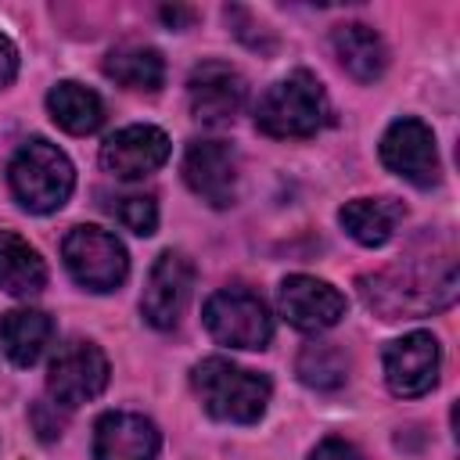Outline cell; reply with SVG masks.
<instances>
[{"label":"cell","instance_id":"1","mask_svg":"<svg viewBox=\"0 0 460 460\" xmlns=\"http://www.w3.org/2000/svg\"><path fill=\"white\" fill-rule=\"evenodd\" d=\"M363 302L381 313L385 320L399 316H424L446 309L456 298V266L453 259L442 262H399L374 277L359 280Z\"/></svg>","mask_w":460,"mask_h":460},{"label":"cell","instance_id":"2","mask_svg":"<svg viewBox=\"0 0 460 460\" xmlns=\"http://www.w3.org/2000/svg\"><path fill=\"white\" fill-rule=\"evenodd\" d=\"M190 385L201 406L216 420L230 424H255L270 402V377L244 370L223 356H208L190 370Z\"/></svg>","mask_w":460,"mask_h":460},{"label":"cell","instance_id":"3","mask_svg":"<svg viewBox=\"0 0 460 460\" xmlns=\"http://www.w3.org/2000/svg\"><path fill=\"white\" fill-rule=\"evenodd\" d=\"M7 183L22 208L43 216L68 201V194L75 187V169L58 144L32 137L14 151V158L7 165Z\"/></svg>","mask_w":460,"mask_h":460},{"label":"cell","instance_id":"4","mask_svg":"<svg viewBox=\"0 0 460 460\" xmlns=\"http://www.w3.org/2000/svg\"><path fill=\"white\" fill-rule=\"evenodd\" d=\"M327 122V93L305 68L277 79L255 104V126L266 137H313Z\"/></svg>","mask_w":460,"mask_h":460},{"label":"cell","instance_id":"5","mask_svg":"<svg viewBox=\"0 0 460 460\" xmlns=\"http://www.w3.org/2000/svg\"><path fill=\"white\" fill-rule=\"evenodd\" d=\"M61 259L72 280L86 291H115L129 273V255L122 241L101 226H72L61 241Z\"/></svg>","mask_w":460,"mask_h":460},{"label":"cell","instance_id":"6","mask_svg":"<svg viewBox=\"0 0 460 460\" xmlns=\"http://www.w3.org/2000/svg\"><path fill=\"white\" fill-rule=\"evenodd\" d=\"M201 320H205L208 334L230 349H266V341L273 334V316H270L266 302L248 288L216 291L205 302Z\"/></svg>","mask_w":460,"mask_h":460},{"label":"cell","instance_id":"7","mask_svg":"<svg viewBox=\"0 0 460 460\" xmlns=\"http://www.w3.org/2000/svg\"><path fill=\"white\" fill-rule=\"evenodd\" d=\"M108 385V356L93 341H68L58 349L47 370V392L58 406L72 410L86 399H97Z\"/></svg>","mask_w":460,"mask_h":460},{"label":"cell","instance_id":"8","mask_svg":"<svg viewBox=\"0 0 460 460\" xmlns=\"http://www.w3.org/2000/svg\"><path fill=\"white\" fill-rule=\"evenodd\" d=\"M381 162L395 176L410 180L413 187H431V183H438V172H442L438 151H435V133L420 119H410V115L395 119L385 129V137H381Z\"/></svg>","mask_w":460,"mask_h":460},{"label":"cell","instance_id":"9","mask_svg":"<svg viewBox=\"0 0 460 460\" xmlns=\"http://www.w3.org/2000/svg\"><path fill=\"white\" fill-rule=\"evenodd\" d=\"M190 288H194V266L187 255L180 252H162L147 273L144 295H140V313L151 327L169 331L180 323L187 302H190Z\"/></svg>","mask_w":460,"mask_h":460},{"label":"cell","instance_id":"10","mask_svg":"<svg viewBox=\"0 0 460 460\" xmlns=\"http://www.w3.org/2000/svg\"><path fill=\"white\" fill-rule=\"evenodd\" d=\"M438 363H442V349H438L435 334L413 331V334L395 338L385 349V381L395 395L413 399V395H424L435 388Z\"/></svg>","mask_w":460,"mask_h":460},{"label":"cell","instance_id":"11","mask_svg":"<svg viewBox=\"0 0 460 460\" xmlns=\"http://www.w3.org/2000/svg\"><path fill=\"white\" fill-rule=\"evenodd\" d=\"M187 187L212 208H230L237 201V155L223 140H194L183 155Z\"/></svg>","mask_w":460,"mask_h":460},{"label":"cell","instance_id":"12","mask_svg":"<svg viewBox=\"0 0 460 460\" xmlns=\"http://www.w3.org/2000/svg\"><path fill=\"white\" fill-rule=\"evenodd\" d=\"M244 79L237 68H230L226 61H201L190 68V79H187V101H190V111L198 122H208V126H226L241 104H244Z\"/></svg>","mask_w":460,"mask_h":460},{"label":"cell","instance_id":"13","mask_svg":"<svg viewBox=\"0 0 460 460\" xmlns=\"http://www.w3.org/2000/svg\"><path fill=\"white\" fill-rule=\"evenodd\" d=\"M280 313L288 316L291 327L298 331H327L345 316V295L309 273H291L280 284Z\"/></svg>","mask_w":460,"mask_h":460},{"label":"cell","instance_id":"14","mask_svg":"<svg viewBox=\"0 0 460 460\" xmlns=\"http://www.w3.org/2000/svg\"><path fill=\"white\" fill-rule=\"evenodd\" d=\"M172 144L158 126H126L101 144V165L119 180H140L165 165Z\"/></svg>","mask_w":460,"mask_h":460},{"label":"cell","instance_id":"15","mask_svg":"<svg viewBox=\"0 0 460 460\" xmlns=\"http://www.w3.org/2000/svg\"><path fill=\"white\" fill-rule=\"evenodd\" d=\"M158 428L140 413H104L93 424V460H155Z\"/></svg>","mask_w":460,"mask_h":460},{"label":"cell","instance_id":"16","mask_svg":"<svg viewBox=\"0 0 460 460\" xmlns=\"http://www.w3.org/2000/svg\"><path fill=\"white\" fill-rule=\"evenodd\" d=\"M331 47H334V58L338 65L359 79V83H374L381 79V72L388 68V50H385V40L363 25V22H349V25H338L331 32Z\"/></svg>","mask_w":460,"mask_h":460},{"label":"cell","instance_id":"17","mask_svg":"<svg viewBox=\"0 0 460 460\" xmlns=\"http://www.w3.org/2000/svg\"><path fill=\"white\" fill-rule=\"evenodd\" d=\"M402 216H406V208L395 198H356V201L341 205L338 223L345 226V234L352 241H359L367 248H381L395 234Z\"/></svg>","mask_w":460,"mask_h":460},{"label":"cell","instance_id":"18","mask_svg":"<svg viewBox=\"0 0 460 460\" xmlns=\"http://www.w3.org/2000/svg\"><path fill=\"white\" fill-rule=\"evenodd\" d=\"M54 338V320L40 309H11L0 320V349L14 367H32Z\"/></svg>","mask_w":460,"mask_h":460},{"label":"cell","instance_id":"19","mask_svg":"<svg viewBox=\"0 0 460 460\" xmlns=\"http://www.w3.org/2000/svg\"><path fill=\"white\" fill-rule=\"evenodd\" d=\"M0 288L14 298H32L47 288V266L40 252L14 230H0Z\"/></svg>","mask_w":460,"mask_h":460},{"label":"cell","instance_id":"20","mask_svg":"<svg viewBox=\"0 0 460 460\" xmlns=\"http://www.w3.org/2000/svg\"><path fill=\"white\" fill-rule=\"evenodd\" d=\"M47 111H50V119H54L61 129H68V133H75V137H86V133L101 129V122H104V101H101L90 86L72 83V79L50 86V93H47Z\"/></svg>","mask_w":460,"mask_h":460},{"label":"cell","instance_id":"21","mask_svg":"<svg viewBox=\"0 0 460 460\" xmlns=\"http://www.w3.org/2000/svg\"><path fill=\"white\" fill-rule=\"evenodd\" d=\"M104 75L126 90L158 93L165 83V61L151 47H122V50H111L104 58Z\"/></svg>","mask_w":460,"mask_h":460},{"label":"cell","instance_id":"22","mask_svg":"<svg viewBox=\"0 0 460 460\" xmlns=\"http://www.w3.org/2000/svg\"><path fill=\"white\" fill-rule=\"evenodd\" d=\"M295 370H298V377L309 388L331 392V388H341L345 385V377H349V356L334 341H313V345H305L298 352Z\"/></svg>","mask_w":460,"mask_h":460},{"label":"cell","instance_id":"23","mask_svg":"<svg viewBox=\"0 0 460 460\" xmlns=\"http://www.w3.org/2000/svg\"><path fill=\"white\" fill-rule=\"evenodd\" d=\"M108 212H111L126 230H133V234H140V237L155 234V226H158V205H155L151 194H122V198H115V201L108 205Z\"/></svg>","mask_w":460,"mask_h":460},{"label":"cell","instance_id":"24","mask_svg":"<svg viewBox=\"0 0 460 460\" xmlns=\"http://www.w3.org/2000/svg\"><path fill=\"white\" fill-rule=\"evenodd\" d=\"M32 424H36V431H40V438H58L61 435V428H65V417L58 413V402H36L32 406Z\"/></svg>","mask_w":460,"mask_h":460},{"label":"cell","instance_id":"25","mask_svg":"<svg viewBox=\"0 0 460 460\" xmlns=\"http://www.w3.org/2000/svg\"><path fill=\"white\" fill-rule=\"evenodd\" d=\"M309 460H363V456H359L356 446H349V442H341V438H323V442L313 449Z\"/></svg>","mask_w":460,"mask_h":460},{"label":"cell","instance_id":"26","mask_svg":"<svg viewBox=\"0 0 460 460\" xmlns=\"http://www.w3.org/2000/svg\"><path fill=\"white\" fill-rule=\"evenodd\" d=\"M18 75V47L0 32V90L11 86Z\"/></svg>","mask_w":460,"mask_h":460}]
</instances>
